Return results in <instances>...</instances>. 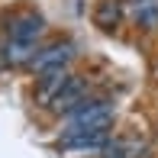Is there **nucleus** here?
Returning a JSON list of instances; mask_svg holds the SVG:
<instances>
[{
    "label": "nucleus",
    "mask_w": 158,
    "mask_h": 158,
    "mask_svg": "<svg viewBox=\"0 0 158 158\" xmlns=\"http://www.w3.org/2000/svg\"><path fill=\"white\" fill-rule=\"evenodd\" d=\"M113 106L100 103V100H87V103H81L74 113H71V135L77 132H106V129L113 126Z\"/></svg>",
    "instance_id": "f257e3e1"
},
{
    "label": "nucleus",
    "mask_w": 158,
    "mask_h": 158,
    "mask_svg": "<svg viewBox=\"0 0 158 158\" xmlns=\"http://www.w3.org/2000/svg\"><path fill=\"white\" fill-rule=\"evenodd\" d=\"M71 74L64 68H52V71H42L39 74V84H35V103L39 106H48L52 110V103L58 100V94L64 87H68Z\"/></svg>",
    "instance_id": "f03ea898"
},
{
    "label": "nucleus",
    "mask_w": 158,
    "mask_h": 158,
    "mask_svg": "<svg viewBox=\"0 0 158 158\" xmlns=\"http://www.w3.org/2000/svg\"><path fill=\"white\" fill-rule=\"evenodd\" d=\"M71 42H52L48 48H42V52L32 55L29 68L35 71V74H42V71H52V68H64V61L71 58Z\"/></svg>",
    "instance_id": "7ed1b4c3"
},
{
    "label": "nucleus",
    "mask_w": 158,
    "mask_h": 158,
    "mask_svg": "<svg viewBox=\"0 0 158 158\" xmlns=\"http://www.w3.org/2000/svg\"><path fill=\"white\" fill-rule=\"evenodd\" d=\"M42 35V19L35 16V13H23V16H16L10 23V39L13 42H32Z\"/></svg>",
    "instance_id": "20e7f679"
},
{
    "label": "nucleus",
    "mask_w": 158,
    "mask_h": 158,
    "mask_svg": "<svg viewBox=\"0 0 158 158\" xmlns=\"http://www.w3.org/2000/svg\"><path fill=\"white\" fill-rule=\"evenodd\" d=\"M119 19H123L119 0H100L94 6V26H100V29H116Z\"/></svg>",
    "instance_id": "39448f33"
},
{
    "label": "nucleus",
    "mask_w": 158,
    "mask_h": 158,
    "mask_svg": "<svg viewBox=\"0 0 158 158\" xmlns=\"http://www.w3.org/2000/svg\"><path fill=\"white\" fill-rule=\"evenodd\" d=\"M81 97H84V81L71 77V81H68V87H64L61 94H58V100L52 103V110H55V113H68V110H77V106L84 103Z\"/></svg>",
    "instance_id": "423d86ee"
},
{
    "label": "nucleus",
    "mask_w": 158,
    "mask_h": 158,
    "mask_svg": "<svg viewBox=\"0 0 158 158\" xmlns=\"http://www.w3.org/2000/svg\"><path fill=\"white\" fill-rule=\"evenodd\" d=\"M145 152L142 139H113L103 145V158H139Z\"/></svg>",
    "instance_id": "0eeeda50"
},
{
    "label": "nucleus",
    "mask_w": 158,
    "mask_h": 158,
    "mask_svg": "<svg viewBox=\"0 0 158 158\" xmlns=\"http://www.w3.org/2000/svg\"><path fill=\"white\" fill-rule=\"evenodd\" d=\"M103 145H106V132H77L61 142V148H71V152H87V148L103 152Z\"/></svg>",
    "instance_id": "6e6552de"
},
{
    "label": "nucleus",
    "mask_w": 158,
    "mask_h": 158,
    "mask_svg": "<svg viewBox=\"0 0 158 158\" xmlns=\"http://www.w3.org/2000/svg\"><path fill=\"white\" fill-rule=\"evenodd\" d=\"M6 61L10 64H29L32 61V55H35V45L32 42H13L10 39V45H6Z\"/></svg>",
    "instance_id": "1a4fd4ad"
},
{
    "label": "nucleus",
    "mask_w": 158,
    "mask_h": 158,
    "mask_svg": "<svg viewBox=\"0 0 158 158\" xmlns=\"http://www.w3.org/2000/svg\"><path fill=\"white\" fill-rule=\"evenodd\" d=\"M135 16H139V26H145V29H155V26H158V10H155V3L135 10Z\"/></svg>",
    "instance_id": "9d476101"
},
{
    "label": "nucleus",
    "mask_w": 158,
    "mask_h": 158,
    "mask_svg": "<svg viewBox=\"0 0 158 158\" xmlns=\"http://www.w3.org/2000/svg\"><path fill=\"white\" fill-rule=\"evenodd\" d=\"M155 3V0H132V6H135V10H142V6H152Z\"/></svg>",
    "instance_id": "9b49d317"
},
{
    "label": "nucleus",
    "mask_w": 158,
    "mask_h": 158,
    "mask_svg": "<svg viewBox=\"0 0 158 158\" xmlns=\"http://www.w3.org/2000/svg\"><path fill=\"white\" fill-rule=\"evenodd\" d=\"M0 48H3V45H0Z\"/></svg>",
    "instance_id": "f8f14e48"
}]
</instances>
